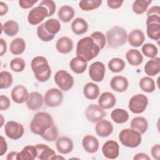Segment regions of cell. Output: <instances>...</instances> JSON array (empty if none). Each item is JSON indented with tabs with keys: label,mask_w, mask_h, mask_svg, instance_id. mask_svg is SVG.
Segmentation results:
<instances>
[{
	"label": "cell",
	"mask_w": 160,
	"mask_h": 160,
	"mask_svg": "<svg viewBox=\"0 0 160 160\" xmlns=\"http://www.w3.org/2000/svg\"><path fill=\"white\" fill-rule=\"evenodd\" d=\"M151 1L148 0H136L132 4V11L136 14H142L147 11Z\"/></svg>",
	"instance_id": "cell-40"
},
{
	"label": "cell",
	"mask_w": 160,
	"mask_h": 160,
	"mask_svg": "<svg viewBox=\"0 0 160 160\" xmlns=\"http://www.w3.org/2000/svg\"><path fill=\"white\" fill-rule=\"evenodd\" d=\"M39 6H44V8H46V9L48 11V17L52 16L56 11V4L52 0H43L40 2Z\"/></svg>",
	"instance_id": "cell-47"
},
{
	"label": "cell",
	"mask_w": 160,
	"mask_h": 160,
	"mask_svg": "<svg viewBox=\"0 0 160 160\" xmlns=\"http://www.w3.org/2000/svg\"><path fill=\"white\" fill-rule=\"evenodd\" d=\"M1 126H0V127L1 128L2 126V125H3V117H2V116L1 114Z\"/></svg>",
	"instance_id": "cell-60"
},
{
	"label": "cell",
	"mask_w": 160,
	"mask_h": 160,
	"mask_svg": "<svg viewBox=\"0 0 160 160\" xmlns=\"http://www.w3.org/2000/svg\"><path fill=\"white\" fill-rule=\"evenodd\" d=\"M74 44L72 40L67 36L59 38L56 43V50L61 54H68L73 49Z\"/></svg>",
	"instance_id": "cell-22"
},
{
	"label": "cell",
	"mask_w": 160,
	"mask_h": 160,
	"mask_svg": "<svg viewBox=\"0 0 160 160\" xmlns=\"http://www.w3.org/2000/svg\"><path fill=\"white\" fill-rule=\"evenodd\" d=\"M142 52L146 57L150 58H154L156 56L158 52V49L157 47L152 43H146L141 48Z\"/></svg>",
	"instance_id": "cell-42"
},
{
	"label": "cell",
	"mask_w": 160,
	"mask_h": 160,
	"mask_svg": "<svg viewBox=\"0 0 160 160\" xmlns=\"http://www.w3.org/2000/svg\"><path fill=\"white\" fill-rule=\"evenodd\" d=\"M54 79L60 89L64 91L69 90L74 85L73 77L65 70L57 71L54 75Z\"/></svg>",
	"instance_id": "cell-7"
},
{
	"label": "cell",
	"mask_w": 160,
	"mask_h": 160,
	"mask_svg": "<svg viewBox=\"0 0 160 160\" xmlns=\"http://www.w3.org/2000/svg\"><path fill=\"white\" fill-rule=\"evenodd\" d=\"M28 94L27 89L22 85H16L11 92L12 100L17 104H22L26 101Z\"/></svg>",
	"instance_id": "cell-15"
},
{
	"label": "cell",
	"mask_w": 160,
	"mask_h": 160,
	"mask_svg": "<svg viewBox=\"0 0 160 160\" xmlns=\"http://www.w3.org/2000/svg\"><path fill=\"white\" fill-rule=\"evenodd\" d=\"M0 156H3L7 151L8 144L2 136H1L0 137Z\"/></svg>",
	"instance_id": "cell-52"
},
{
	"label": "cell",
	"mask_w": 160,
	"mask_h": 160,
	"mask_svg": "<svg viewBox=\"0 0 160 160\" xmlns=\"http://www.w3.org/2000/svg\"><path fill=\"white\" fill-rule=\"evenodd\" d=\"M1 32L3 31L5 34L11 37L18 33L19 26L17 22L12 20H9L5 22L3 24H1Z\"/></svg>",
	"instance_id": "cell-33"
},
{
	"label": "cell",
	"mask_w": 160,
	"mask_h": 160,
	"mask_svg": "<svg viewBox=\"0 0 160 160\" xmlns=\"http://www.w3.org/2000/svg\"><path fill=\"white\" fill-rule=\"evenodd\" d=\"M18 154V152H16V151L10 152L8 153V154L7 155L6 159H7V160H15V159H17Z\"/></svg>",
	"instance_id": "cell-58"
},
{
	"label": "cell",
	"mask_w": 160,
	"mask_h": 160,
	"mask_svg": "<svg viewBox=\"0 0 160 160\" xmlns=\"http://www.w3.org/2000/svg\"><path fill=\"white\" fill-rule=\"evenodd\" d=\"M91 38L99 47L100 49H102L106 43V38L105 35L100 31H94L91 34Z\"/></svg>",
	"instance_id": "cell-44"
},
{
	"label": "cell",
	"mask_w": 160,
	"mask_h": 160,
	"mask_svg": "<svg viewBox=\"0 0 160 160\" xmlns=\"http://www.w3.org/2000/svg\"><path fill=\"white\" fill-rule=\"evenodd\" d=\"M131 128L138 131L141 134H144L148 128V122L143 117H135L131 121Z\"/></svg>",
	"instance_id": "cell-29"
},
{
	"label": "cell",
	"mask_w": 160,
	"mask_h": 160,
	"mask_svg": "<svg viewBox=\"0 0 160 160\" xmlns=\"http://www.w3.org/2000/svg\"><path fill=\"white\" fill-rule=\"evenodd\" d=\"M26 67V62L21 58H16L12 59L10 62L11 69L16 72H22Z\"/></svg>",
	"instance_id": "cell-43"
},
{
	"label": "cell",
	"mask_w": 160,
	"mask_h": 160,
	"mask_svg": "<svg viewBox=\"0 0 160 160\" xmlns=\"http://www.w3.org/2000/svg\"><path fill=\"white\" fill-rule=\"evenodd\" d=\"M8 11V7L7 4L2 1L0 2V16L5 15Z\"/></svg>",
	"instance_id": "cell-57"
},
{
	"label": "cell",
	"mask_w": 160,
	"mask_h": 160,
	"mask_svg": "<svg viewBox=\"0 0 160 160\" xmlns=\"http://www.w3.org/2000/svg\"><path fill=\"white\" fill-rule=\"evenodd\" d=\"M111 117L114 122L117 124H123L129 119V114L123 109L117 108L111 112Z\"/></svg>",
	"instance_id": "cell-34"
},
{
	"label": "cell",
	"mask_w": 160,
	"mask_h": 160,
	"mask_svg": "<svg viewBox=\"0 0 160 160\" xmlns=\"http://www.w3.org/2000/svg\"><path fill=\"white\" fill-rule=\"evenodd\" d=\"M56 146L59 152L62 154H66L72 151L74 143L69 137L61 136L57 139Z\"/></svg>",
	"instance_id": "cell-17"
},
{
	"label": "cell",
	"mask_w": 160,
	"mask_h": 160,
	"mask_svg": "<svg viewBox=\"0 0 160 160\" xmlns=\"http://www.w3.org/2000/svg\"><path fill=\"white\" fill-rule=\"evenodd\" d=\"M84 96L89 100H94L97 99L100 94L99 86L92 82L86 83L83 88Z\"/></svg>",
	"instance_id": "cell-26"
},
{
	"label": "cell",
	"mask_w": 160,
	"mask_h": 160,
	"mask_svg": "<svg viewBox=\"0 0 160 160\" xmlns=\"http://www.w3.org/2000/svg\"><path fill=\"white\" fill-rule=\"evenodd\" d=\"M106 112L99 106L91 104L88 106L85 111V116L86 119L91 122H95L102 119L106 116Z\"/></svg>",
	"instance_id": "cell-11"
},
{
	"label": "cell",
	"mask_w": 160,
	"mask_h": 160,
	"mask_svg": "<svg viewBox=\"0 0 160 160\" xmlns=\"http://www.w3.org/2000/svg\"><path fill=\"white\" fill-rule=\"evenodd\" d=\"M69 67L76 74H82L87 69L88 62L83 58L77 56L71 60Z\"/></svg>",
	"instance_id": "cell-23"
},
{
	"label": "cell",
	"mask_w": 160,
	"mask_h": 160,
	"mask_svg": "<svg viewBox=\"0 0 160 160\" xmlns=\"http://www.w3.org/2000/svg\"><path fill=\"white\" fill-rule=\"evenodd\" d=\"M102 2V0H82L79 2V6L82 11H89L98 8Z\"/></svg>",
	"instance_id": "cell-39"
},
{
	"label": "cell",
	"mask_w": 160,
	"mask_h": 160,
	"mask_svg": "<svg viewBox=\"0 0 160 160\" xmlns=\"http://www.w3.org/2000/svg\"><path fill=\"white\" fill-rule=\"evenodd\" d=\"M37 158V149L35 146L28 145L18 152L17 160H34Z\"/></svg>",
	"instance_id": "cell-30"
},
{
	"label": "cell",
	"mask_w": 160,
	"mask_h": 160,
	"mask_svg": "<svg viewBox=\"0 0 160 160\" xmlns=\"http://www.w3.org/2000/svg\"><path fill=\"white\" fill-rule=\"evenodd\" d=\"M124 1H112V0H108L107 1V4L109 8L111 9H116L119 8L122 4L123 3Z\"/></svg>",
	"instance_id": "cell-51"
},
{
	"label": "cell",
	"mask_w": 160,
	"mask_h": 160,
	"mask_svg": "<svg viewBox=\"0 0 160 160\" xmlns=\"http://www.w3.org/2000/svg\"><path fill=\"white\" fill-rule=\"evenodd\" d=\"M82 145L86 152L89 153H94L97 152L99 149V142L95 136L86 135L82 140Z\"/></svg>",
	"instance_id": "cell-19"
},
{
	"label": "cell",
	"mask_w": 160,
	"mask_h": 160,
	"mask_svg": "<svg viewBox=\"0 0 160 160\" xmlns=\"http://www.w3.org/2000/svg\"><path fill=\"white\" fill-rule=\"evenodd\" d=\"M38 2V0H19V4L23 9H29L33 6Z\"/></svg>",
	"instance_id": "cell-49"
},
{
	"label": "cell",
	"mask_w": 160,
	"mask_h": 160,
	"mask_svg": "<svg viewBox=\"0 0 160 160\" xmlns=\"http://www.w3.org/2000/svg\"><path fill=\"white\" fill-rule=\"evenodd\" d=\"M54 125L53 119L49 114L39 112L33 117L30 124V129L34 134L42 136Z\"/></svg>",
	"instance_id": "cell-2"
},
{
	"label": "cell",
	"mask_w": 160,
	"mask_h": 160,
	"mask_svg": "<svg viewBox=\"0 0 160 160\" xmlns=\"http://www.w3.org/2000/svg\"><path fill=\"white\" fill-rule=\"evenodd\" d=\"M58 136V131L57 127L54 125L48 131H46L41 137L47 141H54Z\"/></svg>",
	"instance_id": "cell-46"
},
{
	"label": "cell",
	"mask_w": 160,
	"mask_h": 160,
	"mask_svg": "<svg viewBox=\"0 0 160 160\" xmlns=\"http://www.w3.org/2000/svg\"><path fill=\"white\" fill-rule=\"evenodd\" d=\"M150 22L160 23V16H159V15L152 14V15L148 16L146 24H148V23H150Z\"/></svg>",
	"instance_id": "cell-53"
},
{
	"label": "cell",
	"mask_w": 160,
	"mask_h": 160,
	"mask_svg": "<svg viewBox=\"0 0 160 160\" xmlns=\"http://www.w3.org/2000/svg\"><path fill=\"white\" fill-rule=\"evenodd\" d=\"M75 11L74 8L70 6L65 5L61 6L58 12L59 19L64 23L69 22L74 16Z\"/></svg>",
	"instance_id": "cell-27"
},
{
	"label": "cell",
	"mask_w": 160,
	"mask_h": 160,
	"mask_svg": "<svg viewBox=\"0 0 160 160\" xmlns=\"http://www.w3.org/2000/svg\"><path fill=\"white\" fill-rule=\"evenodd\" d=\"M110 86L114 91L122 92L127 90L129 82L128 79L124 76H116L111 79Z\"/></svg>",
	"instance_id": "cell-20"
},
{
	"label": "cell",
	"mask_w": 160,
	"mask_h": 160,
	"mask_svg": "<svg viewBox=\"0 0 160 160\" xmlns=\"http://www.w3.org/2000/svg\"><path fill=\"white\" fill-rule=\"evenodd\" d=\"M106 38L108 46L116 49L126 42L128 33L123 28L115 26L106 32Z\"/></svg>",
	"instance_id": "cell-4"
},
{
	"label": "cell",
	"mask_w": 160,
	"mask_h": 160,
	"mask_svg": "<svg viewBox=\"0 0 160 160\" xmlns=\"http://www.w3.org/2000/svg\"><path fill=\"white\" fill-rule=\"evenodd\" d=\"M146 32L150 39L158 41L160 38V23L150 22L146 24Z\"/></svg>",
	"instance_id": "cell-35"
},
{
	"label": "cell",
	"mask_w": 160,
	"mask_h": 160,
	"mask_svg": "<svg viewBox=\"0 0 160 160\" xmlns=\"http://www.w3.org/2000/svg\"><path fill=\"white\" fill-rule=\"evenodd\" d=\"M144 72L149 76H154L160 72V58L155 57L149 60L144 65Z\"/></svg>",
	"instance_id": "cell-25"
},
{
	"label": "cell",
	"mask_w": 160,
	"mask_h": 160,
	"mask_svg": "<svg viewBox=\"0 0 160 160\" xmlns=\"http://www.w3.org/2000/svg\"><path fill=\"white\" fill-rule=\"evenodd\" d=\"M0 44H1V50H0V56H3L7 51V43L5 40L2 38L0 39Z\"/></svg>",
	"instance_id": "cell-56"
},
{
	"label": "cell",
	"mask_w": 160,
	"mask_h": 160,
	"mask_svg": "<svg viewBox=\"0 0 160 160\" xmlns=\"http://www.w3.org/2000/svg\"><path fill=\"white\" fill-rule=\"evenodd\" d=\"M12 83V77L11 74L6 71H2L0 72V88L7 89L9 88Z\"/></svg>",
	"instance_id": "cell-41"
},
{
	"label": "cell",
	"mask_w": 160,
	"mask_h": 160,
	"mask_svg": "<svg viewBox=\"0 0 160 160\" xmlns=\"http://www.w3.org/2000/svg\"><path fill=\"white\" fill-rule=\"evenodd\" d=\"M44 99L42 94L37 91H34L28 94L26 103L27 107L32 110L36 111L42 107Z\"/></svg>",
	"instance_id": "cell-14"
},
{
	"label": "cell",
	"mask_w": 160,
	"mask_h": 160,
	"mask_svg": "<svg viewBox=\"0 0 160 160\" xmlns=\"http://www.w3.org/2000/svg\"><path fill=\"white\" fill-rule=\"evenodd\" d=\"M95 131L99 136L105 138L109 136L112 132L113 126L110 121L102 119L97 122L95 126Z\"/></svg>",
	"instance_id": "cell-16"
},
{
	"label": "cell",
	"mask_w": 160,
	"mask_h": 160,
	"mask_svg": "<svg viewBox=\"0 0 160 160\" xmlns=\"http://www.w3.org/2000/svg\"><path fill=\"white\" fill-rule=\"evenodd\" d=\"M119 139L122 145L131 148H137L142 141L141 134L131 128L122 129L119 134Z\"/></svg>",
	"instance_id": "cell-5"
},
{
	"label": "cell",
	"mask_w": 160,
	"mask_h": 160,
	"mask_svg": "<svg viewBox=\"0 0 160 160\" xmlns=\"http://www.w3.org/2000/svg\"><path fill=\"white\" fill-rule=\"evenodd\" d=\"M116 102L115 96L110 92H102L98 99L99 106L103 109H108L114 106Z\"/></svg>",
	"instance_id": "cell-18"
},
{
	"label": "cell",
	"mask_w": 160,
	"mask_h": 160,
	"mask_svg": "<svg viewBox=\"0 0 160 160\" xmlns=\"http://www.w3.org/2000/svg\"><path fill=\"white\" fill-rule=\"evenodd\" d=\"M55 159V160H56V159H65V158H63V157H62V156H59V155H55V156H54L52 158V159Z\"/></svg>",
	"instance_id": "cell-59"
},
{
	"label": "cell",
	"mask_w": 160,
	"mask_h": 160,
	"mask_svg": "<svg viewBox=\"0 0 160 160\" xmlns=\"http://www.w3.org/2000/svg\"><path fill=\"white\" fill-rule=\"evenodd\" d=\"M31 66L36 79L39 82H46L51 77V69L47 59L43 56H36L31 62Z\"/></svg>",
	"instance_id": "cell-3"
},
{
	"label": "cell",
	"mask_w": 160,
	"mask_h": 160,
	"mask_svg": "<svg viewBox=\"0 0 160 160\" xmlns=\"http://www.w3.org/2000/svg\"><path fill=\"white\" fill-rule=\"evenodd\" d=\"M44 26L46 31L51 35L54 36L61 29V24L56 19H49L44 22Z\"/></svg>",
	"instance_id": "cell-36"
},
{
	"label": "cell",
	"mask_w": 160,
	"mask_h": 160,
	"mask_svg": "<svg viewBox=\"0 0 160 160\" xmlns=\"http://www.w3.org/2000/svg\"><path fill=\"white\" fill-rule=\"evenodd\" d=\"M101 49L91 36H86L79 40L76 46V54L85 59L87 62L95 58Z\"/></svg>",
	"instance_id": "cell-1"
},
{
	"label": "cell",
	"mask_w": 160,
	"mask_h": 160,
	"mask_svg": "<svg viewBox=\"0 0 160 160\" xmlns=\"http://www.w3.org/2000/svg\"><path fill=\"white\" fill-rule=\"evenodd\" d=\"M147 16L152 14L160 15V7L159 6H154L149 8L147 11Z\"/></svg>",
	"instance_id": "cell-54"
},
{
	"label": "cell",
	"mask_w": 160,
	"mask_h": 160,
	"mask_svg": "<svg viewBox=\"0 0 160 160\" xmlns=\"http://www.w3.org/2000/svg\"><path fill=\"white\" fill-rule=\"evenodd\" d=\"M37 35L38 38L42 41L48 42L51 41L54 38V36L49 34L45 29L44 23L39 25L37 28Z\"/></svg>",
	"instance_id": "cell-45"
},
{
	"label": "cell",
	"mask_w": 160,
	"mask_h": 160,
	"mask_svg": "<svg viewBox=\"0 0 160 160\" xmlns=\"http://www.w3.org/2000/svg\"><path fill=\"white\" fill-rule=\"evenodd\" d=\"M133 159L134 160H141V159H142V160H150V157L145 154V153H143V152H140V153H138L136 154L134 157H133Z\"/></svg>",
	"instance_id": "cell-55"
},
{
	"label": "cell",
	"mask_w": 160,
	"mask_h": 160,
	"mask_svg": "<svg viewBox=\"0 0 160 160\" xmlns=\"http://www.w3.org/2000/svg\"><path fill=\"white\" fill-rule=\"evenodd\" d=\"M46 17H48V10L44 6H38L30 10L28 16V21L31 25H37Z\"/></svg>",
	"instance_id": "cell-10"
},
{
	"label": "cell",
	"mask_w": 160,
	"mask_h": 160,
	"mask_svg": "<svg viewBox=\"0 0 160 160\" xmlns=\"http://www.w3.org/2000/svg\"><path fill=\"white\" fill-rule=\"evenodd\" d=\"M108 68L112 72H121L126 66V63L124 60L119 58H114L108 62Z\"/></svg>",
	"instance_id": "cell-38"
},
{
	"label": "cell",
	"mask_w": 160,
	"mask_h": 160,
	"mask_svg": "<svg viewBox=\"0 0 160 160\" xmlns=\"http://www.w3.org/2000/svg\"><path fill=\"white\" fill-rule=\"evenodd\" d=\"M126 58L128 62L133 66H138L143 61L142 55L139 50L136 49L128 50L126 54Z\"/></svg>",
	"instance_id": "cell-28"
},
{
	"label": "cell",
	"mask_w": 160,
	"mask_h": 160,
	"mask_svg": "<svg viewBox=\"0 0 160 160\" xmlns=\"http://www.w3.org/2000/svg\"><path fill=\"white\" fill-rule=\"evenodd\" d=\"M4 132L7 137L12 140L20 139L24 132L23 126L16 121H8L4 125Z\"/></svg>",
	"instance_id": "cell-9"
},
{
	"label": "cell",
	"mask_w": 160,
	"mask_h": 160,
	"mask_svg": "<svg viewBox=\"0 0 160 160\" xmlns=\"http://www.w3.org/2000/svg\"><path fill=\"white\" fill-rule=\"evenodd\" d=\"M63 98V93L60 89L51 88L45 93L44 101L48 107L55 108L61 104Z\"/></svg>",
	"instance_id": "cell-8"
},
{
	"label": "cell",
	"mask_w": 160,
	"mask_h": 160,
	"mask_svg": "<svg viewBox=\"0 0 160 160\" xmlns=\"http://www.w3.org/2000/svg\"><path fill=\"white\" fill-rule=\"evenodd\" d=\"M151 153L152 158L154 159L159 160L160 159V144H154L151 148Z\"/></svg>",
	"instance_id": "cell-50"
},
{
	"label": "cell",
	"mask_w": 160,
	"mask_h": 160,
	"mask_svg": "<svg viewBox=\"0 0 160 160\" xmlns=\"http://www.w3.org/2000/svg\"><path fill=\"white\" fill-rule=\"evenodd\" d=\"M102 152L104 156L108 159H114L119 154V146L114 140H108L102 147Z\"/></svg>",
	"instance_id": "cell-13"
},
{
	"label": "cell",
	"mask_w": 160,
	"mask_h": 160,
	"mask_svg": "<svg viewBox=\"0 0 160 160\" xmlns=\"http://www.w3.org/2000/svg\"><path fill=\"white\" fill-rule=\"evenodd\" d=\"M11 105L9 98L4 95L0 96V110L4 111L7 110Z\"/></svg>",
	"instance_id": "cell-48"
},
{
	"label": "cell",
	"mask_w": 160,
	"mask_h": 160,
	"mask_svg": "<svg viewBox=\"0 0 160 160\" xmlns=\"http://www.w3.org/2000/svg\"><path fill=\"white\" fill-rule=\"evenodd\" d=\"M106 68L104 63L96 61L92 63L89 68V76L95 82H101L103 80L105 75Z\"/></svg>",
	"instance_id": "cell-12"
},
{
	"label": "cell",
	"mask_w": 160,
	"mask_h": 160,
	"mask_svg": "<svg viewBox=\"0 0 160 160\" xmlns=\"http://www.w3.org/2000/svg\"><path fill=\"white\" fill-rule=\"evenodd\" d=\"M26 49L25 41L21 38H16L13 39L9 46L10 52L14 55L21 54Z\"/></svg>",
	"instance_id": "cell-32"
},
{
	"label": "cell",
	"mask_w": 160,
	"mask_h": 160,
	"mask_svg": "<svg viewBox=\"0 0 160 160\" xmlns=\"http://www.w3.org/2000/svg\"><path fill=\"white\" fill-rule=\"evenodd\" d=\"M37 149V158L40 160H50L55 156L56 152L48 145L39 144L35 145Z\"/></svg>",
	"instance_id": "cell-24"
},
{
	"label": "cell",
	"mask_w": 160,
	"mask_h": 160,
	"mask_svg": "<svg viewBox=\"0 0 160 160\" xmlns=\"http://www.w3.org/2000/svg\"><path fill=\"white\" fill-rule=\"evenodd\" d=\"M71 30L76 35H81L87 32L88 24L87 22L81 18H77L71 23Z\"/></svg>",
	"instance_id": "cell-31"
},
{
	"label": "cell",
	"mask_w": 160,
	"mask_h": 160,
	"mask_svg": "<svg viewBox=\"0 0 160 160\" xmlns=\"http://www.w3.org/2000/svg\"><path fill=\"white\" fill-rule=\"evenodd\" d=\"M148 104V99L143 94H138L130 99L128 104L129 110L134 114L143 112Z\"/></svg>",
	"instance_id": "cell-6"
},
{
	"label": "cell",
	"mask_w": 160,
	"mask_h": 160,
	"mask_svg": "<svg viewBox=\"0 0 160 160\" xmlns=\"http://www.w3.org/2000/svg\"><path fill=\"white\" fill-rule=\"evenodd\" d=\"M127 40L131 46L133 47H139L144 43L145 36L141 29H135L132 30L128 35Z\"/></svg>",
	"instance_id": "cell-21"
},
{
	"label": "cell",
	"mask_w": 160,
	"mask_h": 160,
	"mask_svg": "<svg viewBox=\"0 0 160 160\" xmlns=\"http://www.w3.org/2000/svg\"><path fill=\"white\" fill-rule=\"evenodd\" d=\"M139 86L141 90L146 92H152L156 89L154 81L149 76L142 78L139 81Z\"/></svg>",
	"instance_id": "cell-37"
}]
</instances>
